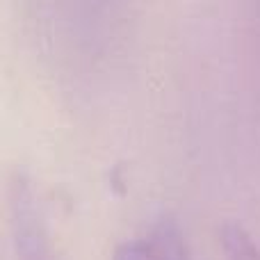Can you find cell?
I'll return each instance as SVG.
<instances>
[{
  "label": "cell",
  "mask_w": 260,
  "mask_h": 260,
  "mask_svg": "<svg viewBox=\"0 0 260 260\" xmlns=\"http://www.w3.org/2000/svg\"><path fill=\"white\" fill-rule=\"evenodd\" d=\"M112 260H192V253L178 224L162 217L119 244Z\"/></svg>",
  "instance_id": "cell-3"
},
{
  "label": "cell",
  "mask_w": 260,
  "mask_h": 260,
  "mask_svg": "<svg viewBox=\"0 0 260 260\" xmlns=\"http://www.w3.org/2000/svg\"><path fill=\"white\" fill-rule=\"evenodd\" d=\"M221 242L229 260H260V244H256V240L242 226H226Z\"/></svg>",
  "instance_id": "cell-4"
},
{
  "label": "cell",
  "mask_w": 260,
  "mask_h": 260,
  "mask_svg": "<svg viewBox=\"0 0 260 260\" xmlns=\"http://www.w3.org/2000/svg\"><path fill=\"white\" fill-rule=\"evenodd\" d=\"M9 206L16 260H57L37 192L25 178L14 180Z\"/></svg>",
  "instance_id": "cell-2"
},
{
  "label": "cell",
  "mask_w": 260,
  "mask_h": 260,
  "mask_svg": "<svg viewBox=\"0 0 260 260\" xmlns=\"http://www.w3.org/2000/svg\"><path fill=\"white\" fill-rule=\"evenodd\" d=\"M46 57L69 76L91 71L110 53L126 0H23Z\"/></svg>",
  "instance_id": "cell-1"
}]
</instances>
